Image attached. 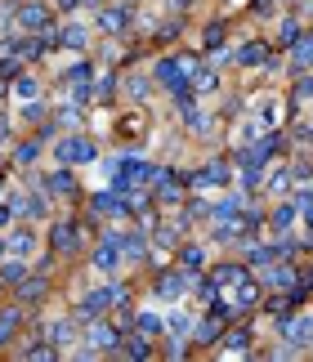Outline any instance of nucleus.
<instances>
[{
  "instance_id": "nucleus-1",
  "label": "nucleus",
  "mask_w": 313,
  "mask_h": 362,
  "mask_svg": "<svg viewBox=\"0 0 313 362\" xmlns=\"http://www.w3.org/2000/svg\"><path fill=\"white\" fill-rule=\"evenodd\" d=\"M59 161H68V166H72V161H77V166H85V161H94V144H90V139H63V144H59Z\"/></svg>"
},
{
  "instance_id": "nucleus-2",
  "label": "nucleus",
  "mask_w": 313,
  "mask_h": 362,
  "mask_svg": "<svg viewBox=\"0 0 313 362\" xmlns=\"http://www.w3.org/2000/svg\"><path fill=\"white\" fill-rule=\"evenodd\" d=\"M121 246H126V237H108V242L94 251V269H99V273H112V269L121 264Z\"/></svg>"
},
{
  "instance_id": "nucleus-3",
  "label": "nucleus",
  "mask_w": 313,
  "mask_h": 362,
  "mask_svg": "<svg viewBox=\"0 0 313 362\" xmlns=\"http://www.w3.org/2000/svg\"><path fill=\"white\" fill-rule=\"evenodd\" d=\"M188 282H193L188 273H166V278L157 282V295H161V300H179V295L188 291Z\"/></svg>"
},
{
  "instance_id": "nucleus-4",
  "label": "nucleus",
  "mask_w": 313,
  "mask_h": 362,
  "mask_svg": "<svg viewBox=\"0 0 313 362\" xmlns=\"http://www.w3.org/2000/svg\"><path fill=\"white\" fill-rule=\"evenodd\" d=\"M50 242H54V251H72V246H77L81 242V228L77 224H59V228H54V237H50Z\"/></svg>"
},
{
  "instance_id": "nucleus-5",
  "label": "nucleus",
  "mask_w": 313,
  "mask_h": 362,
  "mask_svg": "<svg viewBox=\"0 0 313 362\" xmlns=\"http://www.w3.org/2000/svg\"><path fill=\"white\" fill-rule=\"evenodd\" d=\"M242 278H246V269H242V264H220V269L211 273V282H215V287H220V282H224V287H242Z\"/></svg>"
},
{
  "instance_id": "nucleus-6",
  "label": "nucleus",
  "mask_w": 313,
  "mask_h": 362,
  "mask_svg": "<svg viewBox=\"0 0 313 362\" xmlns=\"http://www.w3.org/2000/svg\"><path fill=\"white\" fill-rule=\"evenodd\" d=\"M85 327H90V340H94L99 349H117V345H121V336H117L112 327H103V322H85Z\"/></svg>"
},
{
  "instance_id": "nucleus-7",
  "label": "nucleus",
  "mask_w": 313,
  "mask_h": 362,
  "mask_svg": "<svg viewBox=\"0 0 313 362\" xmlns=\"http://www.w3.org/2000/svg\"><path fill=\"white\" fill-rule=\"evenodd\" d=\"M5 246H9V255L27 260V255L36 251V237H32V233H9V237H5Z\"/></svg>"
},
{
  "instance_id": "nucleus-8",
  "label": "nucleus",
  "mask_w": 313,
  "mask_h": 362,
  "mask_svg": "<svg viewBox=\"0 0 313 362\" xmlns=\"http://www.w3.org/2000/svg\"><path fill=\"white\" fill-rule=\"evenodd\" d=\"M282 336H287L291 345H305V340L313 336V318H296V322H287V327H282Z\"/></svg>"
},
{
  "instance_id": "nucleus-9",
  "label": "nucleus",
  "mask_w": 313,
  "mask_h": 362,
  "mask_svg": "<svg viewBox=\"0 0 313 362\" xmlns=\"http://www.w3.org/2000/svg\"><path fill=\"white\" fill-rule=\"evenodd\" d=\"M18 23H23V27H45V23H50V9H45V5H23V9H18Z\"/></svg>"
},
{
  "instance_id": "nucleus-10",
  "label": "nucleus",
  "mask_w": 313,
  "mask_h": 362,
  "mask_svg": "<svg viewBox=\"0 0 313 362\" xmlns=\"http://www.w3.org/2000/svg\"><path fill=\"white\" fill-rule=\"evenodd\" d=\"M77 327H81V322H68V318H59V322L50 327V340H54V345H68V340H77Z\"/></svg>"
},
{
  "instance_id": "nucleus-11",
  "label": "nucleus",
  "mask_w": 313,
  "mask_h": 362,
  "mask_svg": "<svg viewBox=\"0 0 313 362\" xmlns=\"http://www.w3.org/2000/svg\"><path fill=\"white\" fill-rule=\"evenodd\" d=\"M14 94L23 103H32V99H41V81H36V76H18V85H14Z\"/></svg>"
},
{
  "instance_id": "nucleus-12",
  "label": "nucleus",
  "mask_w": 313,
  "mask_h": 362,
  "mask_svg": "<svg viewBox=\"0 0 313 362\" xmlns=\"http://www.w3.org/2000/svg\"><path fill=\"white\" fill-rule=\"evenodd\" d=\"M197 184H202V188H224V184H229V170H224V166H211V170H202V175H197Z\"/></svg>"
},
{
  "instance_id": "nucleus-13",
  "label": "nucleus",
  "mask_w": 313,
  "mask_h": 362,
  "mask_svg": "<svg viewBox=\"0 0 313 362\" xmlns=\"http://www.w3.org/2000/svg\"><path fill=\"white\" fill-rule=\"evenodd\" d=\"M14 331H18V309L0 313V345H9V340H14Z\"/></svg>"
},
{
  "instance_id": "nucleus-14",
  "label": "nucleus",
  "mask_w": 313,
  "mask_h": 362,
  "mask_svg": "<svg viewBox=\"0 0 313 362\" xmlns=\"http://www.w3.org/2000/svg\"><path fill=\"white\" fill-rule=\"evenodd\" d=\"M237 59H242L246 68H251V63H264V59H269V50H264L260 41H251V45H242V54H237Z\"/></svg>"
},
{
  "instance_id": "nucleus-15",
  "label": "nucleus",
  "mask_w": 313,
  "mask_h": 362,
  "mask_svg": "<svg viewBox=\"0 0 313 362\" xmlns=\"http://www.w3.org/2000/svg\"><path fill=\"white\" fill-rule=\"evenodd\" d=\"M282 255V246H255V251H246V260L251 264H269V260H278Z\"/></svg>"
},
{
  "instance_id": "nucleus-16",
  "label": "nucleus",
  "mask_w": 313,
  "mask_h": 362,
  "mask_svg": "<svg viewBox=\"0 0 313 362\" xmlns=\"http://www.w3.org/2000/svg\"><path fill=\"white\" fill-rule=\"evenodd\" d=\"M18 295H23V300H45V278H27Z\"/></svg>"
},
{
  "instance_id": "nucleus-17",
  "label": "nucleus",
  "mask_w": 313,
  "mask_h": 362,
  "mask_svg": "<svg viewBox=\"0 0 313 362\" xmlns=\"http://www.w3.org/2000/svg\"><path fill=\"white\" fill-rule=\"evenodd\" d=\"M18 211H27L32 219H41L45 211H50V206H45V197H23V202H18Z\"/></svg>"
},
{
  "instance_id": "nucleus-18",
  "label": "nucleus",
  "mask_w": 313,
  "mask_h": 362,
  "mask_svg": "<svg viewBox=\"0 0 313 362\" xmlns=\"http://www.w3.org/2000/svg\"><path fill=\"white\" fill-rule=\"evenodd\" d=\"M0 282H27V269H23V264H0Z\"/></svg>"
},
{
  "instance_id": "nucleus-19",
  "label": "nucleus",
  "mask_w": 313,
  "mask_h": 362,
  "mask_svg": "<svg viewBox=\"0 0 313 362\" xmlns=\"http://www.w3.org/2000/svg\"><path fill=\"white\" fill-rule=\"evenodd\" d=\"M139 331H144V336H157V331H161V318H157L153 309H144V313H139Z\"/></svg>"
},
{
  "instance_id": "nucleus-20",
  "label": "nucleus",
  "mask_w": 313,
  "mask_h": 362,
  "mask_svg": "<svg viewBox=\"0 0 313 362\" xmlns=\"http://www.w3.org/2000/svg\"><path fill=\"white\" fill-rule=\"evenodd\" d=\"M103 27H108V32H121V27H126V14H121V9H103V18H99Z\"/></svg>"
},
{
  "instance_id": "nucleus-21",
  "label": "nucleus",
  "mask_w": 313,
  "mask_h": 362,
  "mask_svg": "<svg viewBox=\"0 0 313 362\" xmlns=\"http://www.w3.org/2000/svg\"><path fill=\"white\" fill-rule=\"evenodd\" d=\"M50 193H72V175L68 170H54L50 175Z\"/></svg>"
},
{
  "instance_id": "nucleus-22",
  "label": "nucleus",
  "mask_w": 313,
  "mask_h": 362,
  "mask_svg": "<svg viewBox=\"0 0 313 362\" xmlns=\"http://www.w3.org/2000/svg\"><path fill=\"white\" fill-rule=\"evenodd\" d=\"M126 354L130 358H148V354H153V345H148L144 336H135V340H126Z\"/></svg>"
},
{
  "instance_id": "nucleus-23",
  "label": "nucleus",
  "mask_w": 313,
  "mask_h": 362,
  "mask_svg": "<svg viewBox=\"0 0 313 362\" xmlns=\"http://www.w3.org/2000/svg\"><path fill=\"white\" fill-rule=\"evenodd\" d=\"M63 45H77V50H81V45H85V27H81V23L63 27Z\"/></svg>"
},
{
  "instance_id": "nucleus-24",
  "label": "nucleus",
  "mask_w": 313,
  "mask_h": 362,
  "mask_svg": "<svg viewBox=\"0 0 313 362\" xmlns=\"http://www.w3.org/2000/svg\"><path fill=\"white\" fill-rule=\"evenodd\" d=\"M296 211H300V202L282 206V211H278V219H273V224H278V228H291V224H296Z\"/></svg>"
},
{
  "instance_id": "nucleus-25",
  "label": "nucleus",
  "mask_w": 313,
  "mask_h": 362,
  "mask_svg": "<svg viewBox=\"0 0 313 362\" xmlns=\"http://www.w3.org/2000/svg\"><path fill=\"white\" fill-rule=\"evenodd\" d=\"M170 331H175V336H188V331H193V318H188V313H175V318H170Z\"/></svg>"
},
{
  "instance_id": "nucleus-26",
  "label": "nucleus",
  "mask_w": 313,
  "mask_h": 362,
  "mask_svg": "<svg viewBox=\"0 0 313 362\" xmlns=\"http://www.w3.org/2000/svg\"><path fill=\"white\" fill-rule=\"evenodd\" d=\"M90 72H94L90 63H72V68H68V81H81V85H85V81H90Z\"/></svg>"
},
{
  "instance_id": "nucleus-27",
  "label": "nucleus",
  "mask_w": 313,
  "mask_h": 362,
  "mask_svg": "<svg viewBox=\"0 0 313 362\" xmlns=\"http://www.w3.org/2000/svg\"><path fill=\"white\" fill-rule=\"evenodd\" d=\"M27 358H36V362H50V358H54V340H50V345H32V349H27Z\"/></svg>"
},
{
  "instance_id": "nucleus-28",
  "label": "nucleus",
  "mask_w": 313,
  "mask_h": 362,
  "mask_svg": "<svg viewBox=\"0 0 313 362\" xmlns=\"http://www.w3.org/2000/svg\"><path fill=\"white\" fill-rule=\"evenodd\" d=\"M282 41H287V45L305 41V36H300V23H282Z\"/></svg>"
},
{
  "instance_id": "nucleus-29",
  "label": "nucleus",
  "mask_w": 313,
  "mask_h": 362,
  "mask_svg": "<svg viewBox=\"0 0 313 362\" xmlns=\"http://www.w3.org/2000/svg\"><path fill=\"white\" fill-rule=\"evenodd\" d=\"M184 264H188V269H202V246H188V255H184Z\"/></svg>"
},
{
  "instance_id": "nucleus-30",
  "label": "nucleus",
  "mask_w": 313,
  "mask_h": 362,
  "mask_svg": "<svg viewBox=\"0 0 313 362\" xmlns=\"http://www.w3.org/2000/svg\"><path fill=\"white\" fill-rule=\"evenodd\" d=\"M251 300H260V291H251V287H246V291H237V304H242V309H246Z\"/></svg>"
},
{
  "instance_id": "nucleus-31",
  "label": "nucleus",
  "mask_w": 313,
  "mask_h": 362,
  "mask_svg": "<svg viewBox=\"0 0 313 362\" xmlns=\"http://www.w3.org/2000/svg\"><path fill=\"white\" fill-rule=\"evenodd\" d=\"M224 345H229V349H242V345H246V331H233V336L224 340Z\"/></svg>"
},
{
  "instance_id": "nucleus-32",
  "label": "nucleus",
  "mask_w": 313,
  "mask_h": 362,
  "mask_svg": "<svg viewBox=\"0 0 313 362\" xmlns=\"http://www.w3.org/2000/svg\"><path fill=\"white\" fill-rule=\"evenodd\" d=\"M9 215H14V211H9V206H0V224H9Z\"/></svg>"
}]
</instances>
